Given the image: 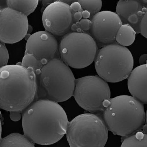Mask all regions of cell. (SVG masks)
Instances as JSON below:
<instances>
[{"label": "cell", "mask_w": 147, "mask_h": 147, "mask_svg": "<svg viewBox=\"0 0 147 147\" xmlns=\"http://www.w3.org/2000/svg\"><path fill=\"white\" fill-rule=\"evenodd\" d=\"M59 48L54 35L46 31H39L27 40L25 54H32L44 66L51 60L59 58Z\"/></svg>", "instance_id": "12"}, {"label": "cell", "mask_w": 147, "mask_h": 147, "mask_svg": "<svg viewBox=\"0 0 147 147\" xmlns=\"http://www.w3.org/2000/svg\"><path fill=\"white\" fill-rule=\"evenodd\" d=\"M1 8H0V13H1Z\"/></svg>", "instance_id": "34"}, {"label": "cell", "mask_w": 147, "mask_h": 147, "mask_svg": "<svg viewBox=\"0 0 147 147\" xmlns=\"http://www.w3.org/2000/svg\"><path fill=\"white\" fill-rule=\"evenodd\" d=\"M22 117L21 112L18 111H10V117L11 120L13 121H20Z\"/></svg>", "instance_id": "25"}, {"label": "cell", "mask_w": 147, "mask_h": 147, "mask_svg": "<svg viewBox=\"0 0 147 147\" xmlns=\"http://www.w3.org/2000/svg\"><path fill=\"white\" fill-rule=\"evenodd\" d=\"M36 91V76L32 68L17 64L0 69V108L22 112L33 102Z\"/></svg>", "instance_id": "2"}, {"label": "cell", "mask_w": 147, "mask_h": 147, "mask_svg": "<svg viewBox=\"0 0 147 147\" xmlns=\"http://www.w3.org/2000/svg\"><path fill=\"white\" fill-rule=\"evenodd\" d=\"M147 5L142 1H119L117 4L116 13L119 16L122 24H127V18L129 16L137 13Z\"/></svg>", "instance_id": "14"}, {"label": "cell", "mask_w": 147, "mask_h": 147, "mask_svg": "<svg viewBox=\"0 0 147 147\" xmlns=\"http://www.w3.org/2000/svg\"><path fill=\"white\" fill-rule=\"evenodd\" d=\"M91 36L100 46L117 44L116 35L122 22L116 13L103 11L94 15L91 20Z\"/></svg>", "instance_id": "9"}, {"label": "cell", "mask_w": 147, "mask_h": 147, "mask_svg": "<svg viewBox=\"0 0 147 147\" xmlns=\"http://www.w3.org/2000/svg\"><path fill=\"white\" fill-rule=\"evenodd\" d=\"M42 22L46 31L63 36L69 32L73 23L69 5L62 1H54L43 11Z\"/></svg>", "instance_id": "10"}, {"label": "cell", "mask_w": 147, "mask_h": 147, "mask_svg": "<svg viewBox=\"0 0 147 147\" xmlns=\"http://www.w3.org/2000/svg\"><path fill=\"white\" fill-rule=\"evenodd\" d=\"M54 1H43L42 4L44 6L46 7Z\"/></svg>", "instance_id": "29"}, {"label": "cell", "mask_w": 147, "mask_h": 147, "mask_svg": "<svg viewBox=\"0 0 147 147\" xmlns=\"http://www.w3.org/2000/svg\"><path fill=\"white\" fill-rule=\"evenodd\" d=\"M143 3L146 5H147V1H142Z\"/></svg>", "instance_id": "33"}, {"label": "cell", "mask_w": 147, "mask_h": 147, "mask_svg": "<svg viewBox=\"0 0 147 147\" xmlns=\"http://www.w3.org/2000/svg\"><path fill=\"white\" fill-rule=\"evenodd\" d=\"M78 23L82 30L85 31L90 30L91 25V21L88 19H81Z\"/></svg>", "instance_id": "23"}, {"label": "cell", "mask_w": 147, "mask_h": 147, "mask_svg": "<svg viewBox=\"0 0 147 147\" xmlns=\"http://www.w3.org/2000/svg\"><path fill=\"white\" fill-rule=\"evenodd\" d=\"M36 76L38 100L63 102L73 96L75 79L69 67L60 58L47 63Z\"/></svg>", "instance_id": "4"}, {"label": "cell", "mask_w": 147, "mask_h": 147, "mask_svg": "<svg viewBox=\"0 0 147 147\" xmlns=\"http://www.w3.org/2000/svg\"><path fill=\"white\" fill-rule=\"evenodd\" d=\"M22 114L24 135L34 143L52 145L66 134L69 121L64 109L58 103L37 100Z\"/></svg>", "instance_id": "1"}, {"label": "cell", "mask_w": 147, "mask_h": 147, "mask_svg": "<svg viewBox=\"0 0 147 147\" xmlns=\"http://www.w3.org/2000/svg\"><path fill=\"white\" fill-rule=\"evenodd\" d=\"M0 147H35L34 144L24 135L13 133L0 141Z\"/></svg>", "instance_id": "15"}, {"label": "cell", "mask_w": 147, "mask_h": 147, "mask_svg": "<svg viewBox=\"0 0 147 147\" xmlns=\"http://www.w3.org/2000/svg\"><path fill=\"white\" fill-rule=\"evenodd\" d=\"M9 58V52L6 45L0 42V69L7 65Z\"/></svg>", "instance_id": "21"}, {"label": "cell", "mask_w": 147, "mask_h": 147, "mask_svg": "<svg viewBox=\"0 0 147 147\" xmlns=\"http://www.w3.org/2000/svg\"><path fill=\"white\" fill-rule=\"evenodd\" d=\"M83 10L90 13V20L93 16L100 12L102 5L101 0L97 1H78Z\"/></svg>", "instance_id": "19"}, {"label": "cell", "mask_w": 147, "mask_h": 147, "mask_svg": "<svg viewBox=\"0 0 147 147\" xmlns=\"http://www.w3.org/2000/svg\"><path fill=\"white\" fill-rule=\"evenodd\" d=\"M66 134L70 147H104L108 130L101 117L86 113L68 122Z\"/></svg>", "instance_id": "6"}, {"label": "cell", "mask_w": 147, "mask_h": 147, "mask_svg": "<svg viewBox=\"0 0 147 147\" xmlns=\"http://www.w3.org/2000/svg\"><path fill=\"white\" fill-rule=\"evenodd\" d=\"M147 64L140 65L132 70L128 80L130 93L143 104H147Z\"/></svg>", "instance_id": "13"}, {"label": "cell", "mask_w": 147, "mask_h": 147, "mask_svg": "<svg viewBox=\"0 0 147 147\" xmlns=\"http://www.w3.org/2000/svg\"><path fill=\"white\" fill-rule=\"evenodd\" d=\"M39 1H7L11 9L20 12L27 17L33 13L38 4Z\"/></svg>", "instance_id": "17"}, {"label": "cell", "mask_w": 147, "mask_h": 147, "mask_svg": "<svg viewBox=\"0 0 147 147\" xmlns=\"http://www.w3.org/2000/svg\"><path fill=\"white\" fill-rule=\"evenodd\" d=\"M147 136L141 130L126 137L121 147H147Z\"/></svg>", "instance_id": "18"}, {"label": "cell", "mask_w": 147, "mask_h": 147, "mask_svg": "<svg viewBox=\"0 0 147 147\" xmlns=\"http://www.w3.org/2000/svg\"><path fill=\"white\" fill-rule=\"evenodd\" d=\"M32 30V27L31 26L29 25L28 28V33H30V32H31Z\"/></svg>", "instance_id": "32"}, {"label": "cell", "mask_w": 147, "mask_h": 147, "mask_svg": "<svg viewBox=\"0 0 147 147\" xmlns=\"http://www.w3.org/2000/svg\"><path fill=\"white\" fill-rule=\"evenodd\" d=\"M73 22H77L80 21L82 18V12H78L74 13V14L72 13Z\"/></svg>", "instance_id": "26"}, {"label": "cell", "mask_w": 147, "mask_h": 147, "mask_svg": "<svg viewBox=\"0 0 147 147\" xmlns=\"http://www.w3.org/2000/svg\"><path fill=\"white\" fill-rule=\"evenodd\" d=\"M78 25L77 24H72L71 26V29H72L73 31H75L77 30L78 28Z\"/></svg>", "instance_id": "30"}, {"label": "cell", "mask_w": 147, "mask_h": 147, "mask_svg": "<svg viewBox=\"0 0 147 147\" xmlns=\"http://www.w3.org/2000/svg\"><path fill=\"white\" fill-rule=\"evenodd\" d=\"M22 66L26 68H31L35 73L40 70L43 67V65L40 61L32 54L29 53L24 54Z\"/></svg>", "instance_id": "20"}, {"label": "cell", "mask_w": 147, "mask_h": 147, "mask_svg": "<svg viewBox=\"0 0 147 147\" xmlns=\"http://www.w3.org/2000/svg\"><path fill=\"white\" fill-rule=\"evenodd\" d=\"M147 57L146 54H144L141 56L139 59V63L140 65L147 64Z\"/></svg>", "instance_id": "27"}, {"label": "cell", "mask_w": 147, "mask_h": 147, "mask_svg": "<svg viewBox=\"0 0 147 147\" xmlns=\"http://www.w3.org/2000/svg\"><path fill=\"white\" fill-rule=\"evenodd\" d=\"M73 96L82 108L96 113L105 110L104 103L110 99L111 91L102 79L97 76H89L75 80Z\"/></svg>", "instance_id": "8"}, {"label": "cell", "mask_w": 147, "mask_h": 147, "mask_svg": "<svg viewBox=\"0 0 147 147\" xmlns=\"http://www.w3.org/2000/svg\"><path fill=\"white\" fill-rule=\"evenodd\" d=\"M70 6L72 13L78 12H82L83 11L81 5L78 1L73 2Z\"/></svg>", "instance_id": "24"}, {"label": "cell", "mask_w": 147, "mask_h": 147, "mask_svg": "<svg viewBox=\"0 0 147 147\" xmlns=\"http://www.w3.org/2000/svg\"><path fill=\"white\" fill-rule=\"evenodd\" d=\"M147 12L145 13L142 19L140 24V33L146 38H147Z\"/></svg>", "instance_id": "22"}, {"label": "cell", "mask_w": 147, "mask_h": 147, "mask_svg": "<svg viewBox=\"0 0 147 147\" xmlns=\"http://www.w3.org/2000/svg\"><path fill=\"white\" fill-rule=\"evenodd\" d=\"M28 17L9 7L0 13V41L13 44L20 41L28 34Z\"/></svg>", "instance_id": "11"}, {"label": "cell", "mask_w": 147, "mask_h": 147, "mask_svg": "<svg viewBox=\"0 0 147 147\" xmlns=\"http://www.w3.org/2000/svg\"><path fill=\"white\" fill-rule=\"evenodd\" d=\"M82 17L84 19H88L90 17V13L87 10H83L82 12Z\"/></svg>", "instance_id": "28"}, {"label": "cell", "mask_w": 147, "mask_h": 147, "mask_svg": "<svg viewBox=\"0 0 147 147\" xmlns=\"http://www.w3.org/2000/svg\"><path fill=\"white\" fill-rule=\"evenodd\" d=\"M61 59L67 66L81 69L90 65L97 53L96 41L89 34L69 32L63 35L59 45Z\"/></svg>", "instance_id": "7"}, {"label": "cell", "mask_w": 147, "mask_h": 147, "mask_svg": "<svg viewBox=\"0 0 147 147\" xmlns=\"http://www.w3.org/2000/svg\"><path fill=\"white\" fill-rule=\"evenodd\" d=\"M136 32L128 24H122L117 32L115 40L119 45L126 47L131 45L136 38Z\"/></svg>", "instance_id": "16"}, {"label": "cell", "mask_w": 147, "mask_h": 147, "mask_svg": "<svg viewBox=\"0 0 147 147\" xmlns=\"http://www.w3.org/2000/svg\"><path fill=\"white\" fill-rule=\"evenodd\" d=\"M103 119L114 135L127 137L141 130L145 123L143 103L133 97L121 95L109 100Z\"/></svg>", "instance_id": "3"}, {"label": "cell", "mask_w": 147, "mask_h": 147, "mask_svg": "<svg viewBox=\"0 0 147 147\" xmlns=\"http://www.w3.org/2000/svg\"><path fill=\"white\" fill-rule=\"evenodd\" d=\"M2 131V124L1 119H0V141H1V139Z\"/></svg>", "instance_id": "31"}, {"label": "cell", "mask_w": 147, "mask_h": 147, "mask_svg": "<svg viewBox=\"0 0 147 147\" xmlns=\"http://www.w3.org/2000/svg\"><path fill=\"white\" fill-rule=\"evenodd\" d=\"M95 68L105 81L117 83L128 78L134 66V59L128 49L117 44L104 46L97 51Z\"/></svg>", "instance_id": "5"}]
</instances>
